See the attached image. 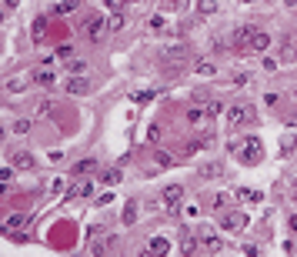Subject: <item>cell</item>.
Wrapping results in <instances>:
<instances>
[{"instance_id": "1", "label": "cell", "mask_w": 297, "mask_h": 257, "mask_svg": "<svg viewBox=\"0 0 297 257\" xmlns=\"http://www.w3.org/2000/svg\"><path fill=\"white\" fill-rule=\"evenodd\" d=\"M180 201H184V187H180V184H167V187L161 191V197L154 201V207L164 210V214H177Z\"/></svg>"}, {"instance_id": "2", "label": "cell", "mask_w": 297, "mask_h": 257, "mask_svg": "<svg viewBox=\"0 0 297 257\" xmlns=\"http://www.w3.org/2000/svg\"><path fill=\"white\" fill-rule=\"evenodd\" d=\"M254 107L250 104H234L227 107V127H247V124H254Z\"/></svg>"}, {"instance_id": "3", "label": "cell", "mask_w": 297, "mask_h": 257, "mask_svg": "<svg viewBox=\"0 0 297 257\" xmlns=\"http://www.w3.org/2000/svg\"><path fill=\"white\" fill-rule=\"evenodd\" d=\"M261 157H264V147H261V140H257V137H247V140L241 144V151H237V161L247 164V167L261 164Z\"/></svg>"}, {"instance_id": "4", "label": "cell", "mask_w": 297, "mask_h": 257, "mask_svg": "<svg viewBox=\"0 0 297 257\" xmlns=\"http://www.w3.org/2000/svg\"><path fill=\"white\" fill-rule=\"evenodd\" d=\"M254 30H257L254 24H244V27H237V30H234V37H231V50H234V54H247Z\"/></svg>"}, {"instance_id": "5", "label": "cell", "mask_w": 297, "mask_h": 257, "mask_svg": "<svg viewBox=\"0 0 297 257\" xmlns=\"http://www.w3.org/2000/svg\"><path fill=\"white\" fill-rule=\"evenodd\" d=\"M104 30H107V20H100V17H87V20H84V33H87V41L100 44Z\"/></svg>"}, {"instance_id": "6", "label": "cell", "mask_w": 297, "mask_h": 257, "mask_svg": "<svg viewBox=\"0 0 297 257\" xmlns=\"http://www.w3.org/2000/svg\"><path fill=\"white\" fill-rule=\"evenodd\" d=\"M267 47H271V33L257 27V30H254V37H250V47H247V54H264Z\"/></svg>"}, {"instance_id": "7", "label": "cell", "mask_w": 297, "mask_h": 257, "mask_svg": "<svg viewBox=\"0 0 297 257\" xmlns=\"http://www.w3.org/2000/svg\"><path fill=\"white\" fill-rule=\"evenodd\" d=\"M10 164H14L17 170H33V167H37L33 154H27V151H14V154H10Z\"/></svg>"}, {"instance_id": "8", "label": "cell", "mask_w": 297, "mask_h": 257, "mask_svg": "<svg viewBox=\"0 0 297 257\" xmlns=\"http://www.w3.org/2000/svg\"><path fill=\"white\" fill-rule=\"evenodd\" d=\"M220 224H224L227 231H241V227L247 224V217H244V214H234V210H224V217H220Z\"/></svg>"}, {"instance_id": "9", "label": "cell", "mask_w": 297, "mask_h": 257, "mask_svg": "<svg viewBox=\"0 0 297 257\" xmlns=\"http://www.w3.org/2000/svg\"><path fill=\"white\" fill-rule=\"evenodd\" d=\"M94 194V180H87V177H77L70 187V197H90Z\"/></svg>"}, {"instance_id": "10", "label": "cell", "mask_w": 297, "mask_h": 257, "mask_svg": "<svg viewBox=\"0 0 297 257\" xmlns=\"http://www.w3.org/2000/svg\"><path fill=\"white\" fill-rule=\"evenodd\" d=\"M147 250H151L154 257H167L170 254V241H167V237H151V247H147Z\"/></svg>"}, {"instance_id": "11", "label": "cell", "mask_w": 297, "mask_h": 257, "mask_svg": "<svg viewBox=\"0 0 297 257\" xmlns=\"http://www.w3.org/2000/svg\"><path fill=\"white\" fill-rule=\"evenodd\" d=\"M234 197H237V201H244V204H261V201H264V194H261V191H247V187H237V191H234Z\"/></svg>"}, {"instance_id": "12", "label": "cell", "mask_w": 297, "mask_h": 257, "mask_svg": "<svg viewBox=\"0 0 297 257\" xmlns=\"http://www.w3.org/2000/svg\"><path fill=\"white\" fill-rule=\"evenodd\" d=\"M187 124H191V127H204V124H207V111H204V107H191V111H187Z\"/></svg>"}, {"instance_id": "13", "label": "cell", "mask_w": 297, "mask_h": 257, "mask_svg": "<svg viewBox=\"0 0 297 257\" xmlns=\"http://www.w3.org/2000/svg\"><path fill=\"white\" fill-rule=\"evenodd\" d=\"M220 174H224V164H217V161L201 164V177H207V180H217Z\"/></svg>"}, {"instance_id": "14", "label": "cell", "mask_w": 297, "mask_h": 257, "mask_svg": "<svg viewBox=\"0 0 297 257\" xmlns=\"http://www.w3.org/2000/svg\"><path fill=\"white\" fill-rule=\"evenodd\" d=\"M180 254H184V257H194V254H197V237H191V234H180Z\"/></svg>"}, {"instance_id": "15", "label": "cell", "mask_w": 297, "mask_h": 257, "mask_svg": "<svg viewBox=\"0 0 297 257\" xmlns=\"http://www.w3.org/2000/svg\"><path fill=\"white\" fill-rule=\"evenodd\" d=\"M227 204H231V197H227V194H220V191H214V194L207 197V207H210V210H224Z\"/></svg>"}, {"instance_id": "16", "label": "cell", "mask_w": 297, "mask_h": 257, "mask_svg": "<svg viewBox=\"0 0 297 257\" xmlns=\"http://www.w3.org/2000/svg\"><path fill=\"white\" fill-rule=\"evenodd\" d=\"M87 90H90V84L87 81H84V77H70V81H67V94H87Z\"/></svg>"}, {"instance_id": "17", "label": "cell", "mask_w": 297, "mask_h": 257, "mask_svg": "<svg viewBox=\"0 0 297 257\" xmlns=\"http://www.w3.org/2000/svg\"><path fill=\"white\" fill-rule=\"evenodd\" d=\"M277 54H281V60H284V64H294V60H297V47H294L290 41H284Z\"/></svg>"}, {"instance_id": "18", "label": "cell", "mask_w": 297, "mask_h": 257, "mask_svg": "<svg viewBox=\"0 0 297 257\" xmlns=\"http://www.w3.org/2000/svg\"><path fill=\"white\" fill-rule=\"evenodd\" d=\"M204 247H207V254H220V250H224V237L210 234V237H204Z\"/></svg>"}, {"instance_id": "19", "label": "cell", "mask_w": 297, "mask_h": 257, "mask_svg": "<svg viewBox=\"0 0 297 257\" xmlns=\"http://www.w3.org/2000/svg\"><path fill=\"white\" fill-rule=\"evenodd\" d=\"M44 27H47V20L37 17V20H33V30H30V41L33 44H44Z\"/></svg>"}, {"instance_id": "20", "label": "cell", "mask_w": 297, "mask_h": 257, "mask_svg": "<svg viewBox=\"0 0 297 257\" xmlns=\"http://www.w3.org/2000/svg\"><path fill=\"white\" fill-rule=\"evenodd\" d=\"M33 81L41 84V87H54V81H57V77H54V70H44V67H41V70L33 74Z\"/></svg>"}, {"instance_id": "21", "label": "cell", "mask_w": 297, "mask_h": 257, "mask_svg": "<svg viewBox=\"0 0 297 257\" xmlns=\"http://www.w3.org/2000/svg\"><path fill=\"white\" fill-rule=\"evenodd\" d=\"M194 70L201 74V77H214V70H217V67L210 64V60H197V64H194Z\"/></svg>"}, {"instance_id": "22", "label": "cell", "mask_w": 297, "mask_h": 257, "mask_svg": "<svg viewBox=\"0 0 297 257\" xmlns=\"http://www.w3.org/2000/svg\"><path fill=\"white\" fill-rule=\"evenodd\" d=\"M81 7V0H57V14H70V10H77Z\"/></svg>"}, {"instance_id": "23", "label": "cell", "mask_w": 297, "mask_h": 257, "mask_svg": "<svg viewBox=\"0 0 297 257\" xmlns=\"http://www.w3.org/2000/svg\"><path fill=\"white\" fill-rule=\"evenodd\" d=\"M124 24H127V17H124L121 10H114V17L107 20V27H110V30H124Z\"/></svg>"}, {"instance_id": "24", "label": "cell", "mask_w": 297, "mask_h": 257, "mask_svg": "<svg viewBox=\"0 0 297 257\" xmlns=\"http://www.w3.org/2000/svg\"><path fill=\"white\" fill-rule=\"evenodd\" d=\"M121 221H124V224H134V221H137V204H134V201H127V207H124Z\"/></svg>"}, {"instance_id": "25", "label": "cell", "mask_w": 297, "mask_h": 257, "mask_svg": "<svg viewBox=\"0 0 297 257\" xmlns=\"http://www.w3.org/2000/svg\"><path fill=\"white\" fill-rule=\"evenodd\" d=\"M24 224H27V214H10L4 227H7V231H14V227H24Z\"/></svg>"}, {"instance_id": "26", "label": "cell", "mask_w": 297, "mask_h": 257, "mask_svg": "<svg viewBox=\"0 0 297 257\" xmlns=\"http://www.w3.org/2000/svg\"><path fill=\"white\" fill-rule=\"evenodd\" d=\"M97 167V161H94V157H87V161H81V164H77V167H73V174H90V170H94Z\"/></svg>"}, {"instance_id": "27", "label": "cell", "mask_w": 297, "mask_h": 257, "mask_svg": "<svg viewBox=\"0 0 297 257\" xmlns=\"http://www.w3.org/2000/svg\"><path fill=\"white\" fill-rule=\"evenodd\" d=\"M154 161H157V167H174V157H170V154H164V151H157V154H154Z\"/></svg>"}, {"instance_id": "28", "label": "cell", "mask_w": 297, "mask_h": 257, "mask_svg": "<svg viewBox=\"0 0 297 257\" xmlns=\"http://www.w3.org/2000/svg\"><path fill=\"white\" fill-rule=\"evenodd\" d=\"M164 10H167V14H180V10H187V0H167Z\"/></svg>"}, {"instance_id": "29", "label": "cell", "mask_w": 297, "mask_h": 257, "mask_svg": "<svg viewBox=\"0 0 297 257\" xmlns=\"http://www.w3.org/2000/svg\"><path fill=\"white\" fill-rule=\"evenodd\" d=\"M204 111H207V117H217V114H227V107L220 104V100H210V104L204 107Z\"/></svg>"}, {"instance_id": "30", "label": "cell", "mask_w": 297, "mask_h": 257, "mask_svg": "<svg viewBox=\"0 0 297 257\" xmlns=\"http://www.w3.org/2000/svg\"><path fill=\"white\" fill-rule=\"evenodd\" d=\"M294 147H297V137H294V134H284V137H281V151H284V154H290Z\"/></svg>"}, {"instance_id": "31", "label": "cell", "mask_w": 297, "mask_h": 257, "mask_svg": "<svg viewBox=\"0 0 297 257\" xmlns=\"http://www.w3.org/2000/svg\"><path fill=\"white\" fill-rule=\"evenodd\" d=\"M100 180H104L107 187H117V184H121V170H107V174L100 177Z\"/></svg>"}, {"instance_id": "32", "label": "cell", "mask_w": 297, "mask_h": 257, "mask_svg": "<svg viewBox=\"0 0 297 257\" xmlns=\"http://www.w3.org/2000/svg\"><path fill=\"white\" fill-rule=\"evenodd\" d=\"M67 70H70V77H73V74H77V77H84L87 64H84V60H70V64H67Z\"/></svg>"}, {"instance_id": "33", "label": "cell", "mask_w": 297, "mask_h": 257, "mask_svg": "<svg viewBox=\"0 0 297 257\" xmlns=\"http://www.w3.org/2000/svg\"><path fill=\"white\" fill-rule=\"evenodd\" d=\"M197 10H201L204 17H210V14L217 10V0H201V4H197Z\"/></svg>"}, {"instance_id": "34", "label": "cell", "mask_w": 297, "mask_h": 257, "mask_svg": "<svg viewBox=\"0 0 297 257\" xmlns=\"http://www.w3.org/2000/svg\"><path fill=\"white\" fill-rule=\"evenodd\" d=\"M7 90H10V94H24V90H27V81H20V77H14V81L7 84Z\"/></svg>"}, {"instance_id": "35", "label": "cell", "mask_w": 297, "mask_h": 257, "mask_svg": "<svg viewBox=\"0 0 297 257\" xmlns=\"http://www.w3.org/2000/svg\"><path fill=\"white\" fill-rule=\"evenodd\" d=\"M10 130H14V134H20V137H24L27 130H30V121H27V117H20V121H14V127H10Z\"/></svg>"}, {"instance_id": "36", "label": "cell", "mask_w": 297, "mask_h": 257, "mask_svg": "<svg viewBox=\"0 0 297 257\" xmlns=\"http://www.w3.org/2000/svg\"><path fill=\"white\" fill-rule=\"evenodd\" d=\"M50 107H54V100H47V97H44V100H37V107H33V114H37V117H44V114H47Z\"/></svg>"}, {"instance_id": "37", "label": "cell", "mask_w": 297, "mask_h": 257, "mask_svg": "<svg viewBox=\"0 0 297 257\" xmlns=\"http://www.w3.org/2000/svg\"><path fill=\"white\" fill-rule=\"evenodd\" d=\"M147 27H151V30H164V14H154L151 20H147Z\"/></svg>"}, {"instance_id": "38", "label": "cell", "mask_w": 297, "mask_h": 257, "mask_svg": "<svg viewBox=\"0 0 297 257\" xmlns=\"http://www.w3.org/2000/svg\"><path fill=\"white\" fill-rule=\"evenodd\" d=\"M130 100H137V104H144V100H154V94H151V90H137V94L130 97Z\"/></svg>"}, {"instance_id": "39", "label": "cell", "mask_w": 297, "mask_h": 257, "mask_svg": "<svg viewBox=\"0 0 297 257\" xmlns=\"http://www.w3.org/2000/svg\"><path fill=\"white\" fill-rule=\"evenodd\" d=\"M147 140H151V144H157V140H161V127H151V130H147Z\"/></svg>"}, {"instance_id": "40", "label": "cell", "mask_w": 297, "mask_h": 257, "mask_svg": "<svg viewBox=\"0 0 297 257\" xmlns=\"http://www.w3.org/2000/svg\"><path fill=\"white\" fill-rule=\"evenodd\" d=\"M247 81H250L247 74H237V77H234V87H247Z\"/></svg>"}, {"instance_id": "41", "label": "cell", "mask_w": 297, "mask_h": 257, "mask_svg": "<svg viewBox=\"0 0 297 257\" xmlns=\"http://www.w3.org/2000/svg\"><path fill=\"white\" fill-rule=\"evenodd\" d=\"M7 7H10V10H14V7H20V0H7Z\"/></svg>"}, {"instance_id": "42", "label": "cell", "mask_w": 297, "mask_h": 257, "mask_svg": "<svg viewBox=\"0 0 297 257\" xmlns=\"http://www.w3.org/2000/svg\"><path fill=\"white\" fill-rule=\"evenodd\" d=\"M287 41H290V44H294V47H297V30H294V33H290V37H287Z\"/></svg>"}, {"instance_id": "43", "label": "cell", "mask_w": 297, "mask_h": 257, "mask_svg": "<svg viewBox=\"0 0 297 257\" xmlns=\"http://www.w3.org/2000/svg\"><path fill=\"white\" fill-rule=\"evenodd\" d=\"M290 100H297V87H294V90H290Z\"/></svg>"}, {"instance_id": "44", "label": "cell", "mask_w": 297, "mask_h": 257, "mask_svg": "<svg viewBox=\"0 0 297 257\" xmlns=\"http://www.w3.org/2000/svg\"><path fill=\"white\" fill-rule=\"evenodd\" d=\"M4 191H7V187H4V184H0V197H4Z\"/></svg>"}, {"instance_id": "45", "label": "cell", "mask_w": 297, "mask_h": 257, "mask_svg": "<svg viewBox=\"0 0 297 257\" xmlns=\"http://www.w3.org/2000/svg\"><path fill=\"white\" fill-rule=\"evenodd\" d=\"M0 24H4V10H0Z\"/></svg>"}, {"instance_id": "46", "label": "cell", "mask_w": 297, "mask_h": 257, "mask_svg": "<svg viewBox=\"0 0 297 257\" xmlns=\"http://www.w3.org/2000/svg\"><path fill=\"white\" fill-rule=\"evenodd\" d=\"M0 140H4V127H0Z\"/></svg>"}, {"instance_id": "47", "label": "cell", "mask_w": 297, "mask_h": 257, "mask_svg": "<svg viewBox=\"0 0 297 257\" xmlns=\"http://www.w3.org/2000/svg\"><path fill=\"white\" fill-rule=\"evenodd\" d=\"M294 201H297V191H294Z\"/></svg>"}, {"instance_id": "48", "label": "cell", "mask_w": 297, "mask_h": 257, "mask_svg": "<svg viewBox=\"0 0 297 257\" xmlns=\"http://www.w3.org/2000/svg\"><path fill=\"white\" fill-rule=\"evenodd\" d=\"M134 4H137V0H134Z\"/></svg>"}]
</instances>
